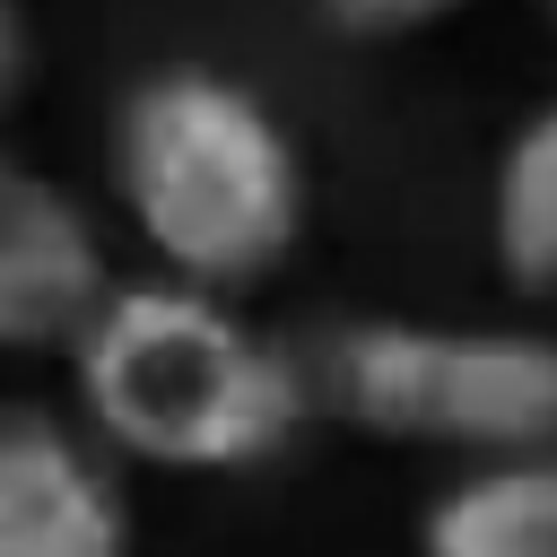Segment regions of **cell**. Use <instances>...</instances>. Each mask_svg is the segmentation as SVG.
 Returning <instances> with one entry per match:
<instances>
[{
    "label": "cell",
    "instance_id": "ba28073f",
    "mask_svg": "<svg viewBox=\"0 0 557 557\" xmlns=\"http://www.w3.org/2000/svg\"><path fill=\"white\" fill-rule=\"evenodd\" d=\"M461 9H479V0H331V17L348 35H426V26H453Z\"/></svg>",
    "mask_w": 557,
    "mask_h": 557
},
{
    "label": "cell",
    "instance_id": "7a4b0ae2",
    "mask_svg": "<svg viewBox=\"0 0 557 557\" xmlns=\"http://www.w3.org/2000/svg\"><path fill=\"white\" fill-rule=\"evenodd\" d=\"M113 200L165 278L244 296L305 235V157L252 87L174 61L113 113Z\"/></svg>",
    "mask_w": 557,
    "mask_h": 557
},
{
    "label": "cell",
    "instance_id": "8992f818",
    "mask_svg": "<svg viewBox=\"0 0 557 557\" xmlns=\"http://www.w3.org/2000/svg\"><path fill=\"white\" fill-rule=\"evenodd\" d=\"M418 557H557V444L444 479L418 513Z\"/></svg>",
    "mask_w": 557,
    "mask_h": 557
},
{
    "label": "cell",
    "instance_id": "6da1fadb",
    "mask_svg": "<svg viewBox=\"0 0 557 557\" xmlns=\"http://www.w3.org/2000/svg\"><path fill=\"white\" fill-rule=\"evenodd\" d=\"M70 392L104 461L226 479L261 470L305 435V366L252 331L226 296L183 278H113L70 331Z\"/></svg>",
    "mask_w": 557,
    "mask_h": 557
},
{
    "label": "cell",
    "instance_id": "52a82bcc",
    "mask_svg": "<svg viewBox=\"0 0 557 557\" xmlns=\"http://www.w3.org/2000/svg\"><path fill=\"white\" fill-rule=\"evenodd\" d=\"M487 252L513 296H557V96L513 122L487 174Z\"/></svg>",
    "mask_w": 557,
    "mask_h": 557
},
{
    "label": "cell",
    "instance_id": "30bf717a",
    "mask_svg": "<svg viewBox=\"0 0 557 557\" xmlns=\"http://www.w3.org/2000/svg\"><path fill=\"white\" fill-rule=\"evenodd\" d=\"M548 9H557V0H548Z\"/></svg>",
    "mask_w": 557,
    "mask_h": 557
},
{
    "label": "cell",
    "instance_id": "277c9868",
    "mask_svg": "<svg viewBox=\"0 0 557 557\" xmlns=\"http://www.w3.org/2000/svg\"><path fill=\"white\" fill-rule=\"evenodd\" d=\"M0 557H139L113 461L44 400H0Z\"/></svg>",
    "mask_w": 557,
    "mask_h": 557
},
{
    "label": "cell",
    "instance_id": "3957f363",
    "mask_svg": "<svg viewBox=\"0 0 557 557\" xmlns=\"http://www.w3.org/2000/svg\"><path fill=\"white\" fill-rule=\"evenodd\" d=\"M331 409L374 444L505 461L557 444V331L522 322H348L322 348Z\"/></svg>",
    "mask_w": 557,
    "mask_h": 557
},
{
    "label": "cell",
    "instance_id": "5b68a950",
    "mask_svg": "<svg viewBox=\"0 0 557 557\" xmlns=\"http://www.w3.org/2000/svg\"><path fill=\"white\" fill-rule=\"evenodd\" d=\"M113 287L96 218L17 148H0V357H61Z\"/></svg>",
    "mask_w": 557,
    "mask_h": 557
},
{
    "label": "cell",
    "instance_id": "9c48e42d",
    "mask_svg": "<svg viewBox=\"0 0 557 557\" xmlns=\"http://www.w3.org/2000/svg\"><path fill=\"white\" fill-rule=\"evenodd\" d=\"M26 78H35V35H26V9L0 0V113L26 96Z\"/></svg>",
    "mask_w": 557,
    "mask_h": 557
}]
</instances>
